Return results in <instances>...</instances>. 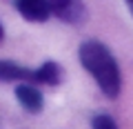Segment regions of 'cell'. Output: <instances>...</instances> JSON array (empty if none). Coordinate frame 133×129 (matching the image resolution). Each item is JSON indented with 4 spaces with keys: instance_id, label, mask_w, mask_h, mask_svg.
<instances>
[{
    "instance_id": "6da1fadb",
    "label": "cell",
    "mask_w": 133,
    "mask_h": 129,
    "mask_svg": "<svg viewBox=\"0 0 133 129\" xmlns=\"http://www.w3.org/2000/svg\"><path fill=\"white\" fill-rule=\"evenodd\" d=\"M78 58H80V65L93 76L102 94L111 100L118 98L122 89V73L111 49L100 40H84L78 49Z\"/></svg>"
},
{
    "instance_id": "7a4b0ae2",
    "label": "cell",
    "mask_w": 133,
    "mask_h": 129,
    "mask_svg": "<svg viewBox=\"0 0 133 129\" xmlns=\"http://www.w3.org/2000/svg\"><path fill=\"white\" fill-rule=\"evenodd\" d=\"M49 9L58 20L71 27H80L89 18V9L84 0H49Z\"/></svg>"
},
{
    "instance_id": "3957f363",
    "label": "cell",
    "mask_w": 133,
    "mask_h": 129,
    "mask_svg": "<svg viewBox=\"0 0 133 129\" xmlns=\"http://www.w3.org/2000/svg\"><path fill=\"white\" fill-rule=\"evenodd\" d=\"M16 98L22 105V109L29 111V114H40L44 109V96L40 91V87L33 85V82H20V85H16Z\"/></svg>"
},
{
    "instance_id": "277c9868",
    "label": "cell",
    "mask_w": 133,
    "mask_h": 129,
    "mask_svg": "<svg viewBox=\"0 0 133 129\" xmlns=\"http://www.w3.org/2000/svg\"><path fill=\"white\" fill-rule=\"evenodd\" d=\"M16 9L29 22H47L51 16L49 0H16Z\"/></svg>"
},
{
    "instance_id": "5b68a950",
    "label": "cell",
    "mask_w": 133,
    "mask_h": 129,
    "mask_svg": "<svg viewBox=\"0 0 133 129\" xmlns=\"http://www.w3.org/2000/svg\"><path fill=\"white\" fill-rule=\"evenodd\" d=\"M62 67L53 60L42 62L38 69H33V85H44V87H58L62 82Z\"/></svg>"
},
{
    "instance_id": "8992f818",
    "label": "cell",
    "mask_w": 133,
    "mask_h": 129,
    "mask_svg": "<svg viewBox=\"0 0 133 129\" xmlns=\"http://www.w3.org/2000/svg\"><path fill=\"white\" fill-rule=\"evenodd\" d=\"M0 80L2 82H33V69H27L14 60H0Z\"/></svg>"
},
{
    "instance_id": "52a82bcc",
    "label": "cell",
    "mask_w": 133,
    "mask_h": 129,
    "mask_svg": "<svg viewBox=\"0 0 133 129\" xmlns=\"http://www.w3.org/2000/svg\"><path fill=\"white\" fill-rule=\"evenodd\" d=\"M91 129H118V122L107 114H98L91 120Z\"/></svg>"
},
{
    "instance_id": "ba28073f",
    "label": "cell",
    "mask_w": 133,
    "mask_h": 129,
    "mask_svg": "<svg viewBox=\"0 0 133 129\" xmlns=\"http://www.w3.org/2000/svg\"><path fill=\"white\" fill-rule=\"evenodd\" d=\"M5 42V27H2V22H0V45Z\"/></svg>"
},
{
    "instance_id": "9c48e42d",
    "label": "cell",
    "mask_w": 133,
    "mask_h": 129,
    "mask_svg": "<svg viewBox=\"0 0 133 129\" xmlns=\"http://www.w3.org/2000/svg\"><path fill=\"white\" fill-rule=\"evenodd\" d=\"M124 2H127V7H129V11H131V14H133V0H124Z\"/></svg>"
}]
</instances>
